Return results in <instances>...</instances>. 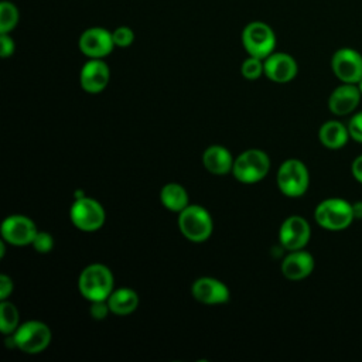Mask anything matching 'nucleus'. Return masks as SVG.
I'll list each match as a JSON object with an SVG mask.
<instances>
[{
	"mask_svg": "<svg viewBox=\"0 0 362 362\" xmlns=\"http://www.w3.org/2000/svg\"><path fill=\"white\" fill-rule=\"evenodd\" d=\"M315 222L327 230L339 232L351 226L355 221L352 204L342 198H327L314 211Z\"/></svg>",
	"mask_w": 362,
	"mask_h": 362,
	"instance_id": "obj_1",
	"label": "nucleus"
},
{
	"mask_svg": "<svg viewBox=\"0 0 362 362\" xmlns=\"http://www.w3.org/2000/svg\"><path fill=\"white\" fill-rule=\"evenodd\" d=\"M78 287L89 301H105L113 291L112 272L103 264H90L81 273Z\"/></svg>",
	"mask_w": 362,
	"mask_h": 362,
	"instance_id": "obj_2",
	"label": "nucleus"
},
{
	"mask_svg": "<svg viewBox=\"0 0 362 362\" xmlns=\"http://www.w3.org/2000/svg\"><path fill=\"white\" fill-rule=\"evenodd\" d=\"M242 45L249 55L264 59L274 52L276 34L267 23L250 21L242 30Z\"/></svg>",
	"mask_w": 362,
	"mask_h": 362,
	"instance_id": "obj_3",
	"label": "nucleus"
},
{
	"mask_svg": "<svg viewBox=\"0 0 362 362\" xmlns=\"http://www.w3.org/2000/svg\"><path fill=\"white\" fill-rule=\"evenodd\" d=\"M270 168V160L262 150H246L235 161L232 173L243 184H253L266 177Z\"/></svg>",
	"mask_w": 362,
	"mask_h": 362,
	"instance_id": "obj_4",
	"label": "nucleus"
},
{
	"mask_svg": "<svg viewBox=\"0 0 362 362\" xmlns=\"http://www.w3.org/2000/svg\"><path fill=\"white\" fill-rule=\"evenodd\" d=\"M310 184L308 170L303 161L297 158L286 160L277 171L279 189L291 198L304 195Z\"/></svg>",
	"mask_w": 362,
	"mask_h": 362,
	"instance_id": "obj_5",
	"label": "nucleus"
},
{
	"mask_svg": "<svg viewBox=\"0 0 362 362\" xmlns=\"http://www.w3.org/2000/svg\"><path fill=\"white\" fill-rule=\"evenodd\" d=\"M178 228L188 240L204 242L212 233V219L202 206L188 205L180 212Z\"/></svg>",
	"mask_w": 362,
	"mask_h": 362,
	"instance_id": "obj_6",
	"label": "nucleus"
},
{
	"mask_svg": "<svg viewBox=\"0 0 362 362\" xmlns=\"http://www.w3.org/2000/svg\"><path fill=\"white\" fill-rule=\"evenodd\" d=\"M51 341L49 328L41 321H27L17 327L13 335V345L27 354L44 351Z\"/></svg>",
	"mask_w": 362,
	"mask_h": 362,
	"instance_id": "obj_7",
	"label": "nucleus"
},
{
	"mask_svg": "<svg viewBox=\"0 0 362 362\" xmlns=\"http://www.w3.org/2000/svg\"><path fill=\"white\" fill-rule=\"evenodd\" d=\"M331 69L342 83H358L362 79V55L354 48H339L332 54Z\"/></svg>",
	"mask_w": 362,
	"mask_h": 362,
	"instance_id": "obj_8",
	"label": "nucleus"
},
{
	"mask_svg": "<svg viewBox=\"0 0 362 362\" xmlns=\"http://www.w3.org/2000/svg\"><path fill=\"white\" fill-rule=\"evenodd\" d=\"M71 221L78 229L93 232L102 228L105 222V209L98 201L82 197L71 206Z\"/></svg>",
	"mask_w": 362,
	"mask_h": 362,
	"instance_id": "obj_9",
	"label": "nucleus"
},
{
	"mask_svg": "<svg viewBox=\"0 0 362 362\" xmlns=\"http://www.w3.org/2000/svg\"><path fill=\"white\" fill-rule=\"evenodd\" d=\"M79 49L88 58H103L113 51L115 42L112 31L105 27H89L86 28L79 40Z\"/></svg>",
	"mask_w": 362,
	"mask_h": 362,
	"instance_id": "obj_10",
	"label": "nucleus"
},
{
	"mask_svg": "<svg viewBox=\"0 0 362 362\" xmlns=\"http://www.w3.org/2000/svg\"><path fill=\"white\" fill-rule=\"evenodd\" d=\"M311 236V228L308 222L298 215L288 216L280 226L279 239L284 249L298 250L303 249Z\"/></svg>",
	"mask_w": 362,
	"mask_h": 362,
	"instance_id": "obj_11",
	"label": "nucleus"
},
{
	"mask_svg": "<svg viewBox=\"0 0 362 362\" xmlns=\"http://www.w3.org/2000/svg\"><path fill=\"white\" fill-rule=\"evenodd\" d=\"M35 233L34 222L24 215H11L1 223L3 239L16 246L33 243Z\"/></svg>",
	"mask_w": 362,
	"mask_h": 362,
	"instance_id": "obj_12",
	"label": "nucleus"
},
{
	"mask_svg": "<svg viewBox=\"0 0 362 362\" xmlns=\"http://www.w3.org/2000/svg\"><path fill=\"white\" fill-rule=\"evenodd\" d=\"M264 75L277 83H287L297 75L298 66L296 59L287 52H272L263 59Z\"/></svg>",
	"mask_w": 362,
	"mask_h": 362,
	"instance_id": "obj_13",
	"label": "nucleus"
},
{
	"mask_svg": "<svg viewBox=\"0 0 362 362\" xmlns=\"http://www.w3.org/2000/svg\"><path fill=\"white\" fill-rule=\"evenodd\" d=\"M109 76H110L109 66L103 59L89 58V61L85 62L81 69L79 82L85 92L99 93L106 88L109 82Z\"/></svg>",
	"mask_w": 362,
	"mask_h": 362,
	"instance_id": "obj_14",
	"label": "nucleus"
},
{
	"mask_svg": "<svg viewBox=\"0 0 362 362\" xmlns=\"http://www.w3.org/2000/svg\"><path fill=\"white\" fill-rule=\"evenodd\" d=\"M362 95L356 83H342L337 86L328 98V109L335 116H348L356 110Z\"/></svg>",
	"mask_w": 362,
	"mask_h": 362,
	"instance_id": "obj_15",
	"label": "nucleus"
},
{
	"mask_svg": "<svg viewBox=\"0 0 362 362\" xmlns=\"http://www.w3.org/2000/svg\"><path fill=\"white\" fill-rule=\"evenodd\" d=\"M192 296L204 304H222L228 301L229 290L216 279L201 277L192 284Z\"/></svg>",
	"mask_w": 362,
	"mask_h": 362,
	"instance_id": "obj_16",
	"label": "nucleus"
},
{
	"mask_svg": "<svg viewBox=\"0 0 362 362\" xmlns=\"http://www.w3.org/2000/svg\"><path fill=\"white\" fill-rule=\"evenodd\" d=\"M314 270V257L303 250H291L288 256L284 257L281 263V273L288 280H301L310 276Z\"/></svg>",
	"mask_w": 362,
	"mask_h": 362,
	"instance_id": "obj_17",
	"label": "nucleus"
},
{
	"mask_svg": "<svg viewBox=\"0 0 362 362\" xmlns=\"http://www.w3.org/2000/svg\"><path fill=\"white\" fill-rule=\"evenodd\" d=\"M318 139L324 147L329 150H339L348 143L351 136L346 124L339 120H328L321 124Z\"/></svg>",
	"mask_w": 362,
	"mask_h": 362,
	"instance_id": "obj_18",
	"label": "nucleus"
},
{
	"mask_svg": "<svg viewBox=\"0 0 362 362\" xmlns=\"http://www.w3.org/2000/svg\"><path fill=\"white\" fill-rule=\"evenodd\" d=\"M202 163L209 173L216 175L226 174L233 167V160L229 150L222 146H209L202 154Z\"/></svg>",
	"mask_w": 362,
	"mask_h": 362,
	"instance_id": "obj_19",
	"label": "nucleus"
},
{
	"mask_svg": "<svg viewBox=\"0 0 362 362\" xmlns=\"http://www.w3.org/2000/svg\"><path fill=\"white\" fill-rule=\"evenodd\" d=\"M107 305L112 313L126 315L133 313L139 305V297L132 288H119L107 297Z\"/></svg>",
	"mask_w": 362,
	"mask_h": 362,
	"instance_id": "obj_20",
	"label": "nucleus"
},
{
	"mask_svg": "<svg viewBox=\"0 0 362 362\" xmlns=\"http://www.w3.org/2000/svg\"><path fill=\"white\" fill-rule=\"evenodd\" d=\"M160 199L163 205L174 212H181L184 208L188 206V195L184 187L175 182H170L163 187L160 192Z\"/></svg>",
	"mask_w": 362,
	"mask_h": 362,
	"instance_id": "obj_21",
	"label": "nucleus"
},
{
	"mask_svg": "<svg viewBox=\"0 0 362 362\" xmlns=\"http://www.w3.org/2000/svg\"><path fill=\"white\" fill-rule=\"evenodd\" d=\"M20 11L13 1H0V33L10 34L18 24Z\"/></svg>",
	"mask_w": 362,
	"mask_h": 362,
	"instance_id": "obj_22",
	"label": "nucleus"
},
{
	"mask_svg": "<svg viewBox=\"0 0 362 362\" xmlns=\"http://www.w3.org/2000/svg\"><path fill=\"white\" fill-rule=\"evenodd\" d=\"M18 327V311L11 303L0 304V331L3 334L14 332Z\"/></svg>",
	"mask_w": 362,
	"mask_h": 362,
	"instance_id": "obj_23",
	"label": "nucleus"
},
{
	"mask_svg": "<svg viewBox=\"0 0 362 362\" xmlns=\"http://www.w3.org/2000/svg\"><path fill=\"white\" fill-rule=\"evenodd\" d=\"M240 71H242V75H243L246 79L255 81V79H257L262 74H264V64H263V59L249 55V57L242 62Z\"/></svg>",
	"mask_w": 362,
	"mask_h": 362,
	"instance_id": "obj_24",
	"label": "nucleus"
},
{
	"mask_svg": "<svg viewBox=\"0 0 362 362\" xmlns=\"http://www.w3.org/2000/svg\"><path fill=\"white\" fill-rule=\"evenodd\" d=\"M115 47L126 48L130 47L134 41V31L127 25H119L112 31Z\"/></svg>",
	"mask_w": 362,
	"mask_h": 362,
	"instance_id": "obj_25",
	"label": "nucleus"
},
{
	"mask_svg": "<svg viewBox=\"0 0 362 362\" xmlns=\"http://www.w3.org/2000/svg\"><path fill=\"white\" fill-rule=\"evenodd\" d=\"M346 126H348V132H349L351 139L354 141L362 143V110L354 113Z\"/></svg>",
	"mask_w": 362,
	"mask_h": 362,
	"instance_id": "obj_26",
	"label": "nucleus"
},
{
	"mask_svg": "<svg viewBox=\"0 0 362 362\" xmlns=\"http://www.w3.org/2000/svg\"><path fill=\"white\" fill-rule=\"evenodd\" d=\"M34 246V249L40 253H47L52 249L54 246V240L52 236L47 232H37L34 236V240L31 243Z\"/></svg>",
	"mask_w": 362,
	"mask_h": 362,
	"instance_id": "obj_27",
	"label": "nucleus"
},
{
	"mask_svg": "<svg viewBox=\"0 0 362 362\" xmlns=\"http://www.w3.org/2000/svg\"><path fill=\"white\" fill-rule=\"evenodd\" d=\"M16 44L14 40L10 34L7 33H0V55L1 58H8L14 54Z\"/></svg>",
	"mask_w": 362,
	"mask_h": 362,
	"instance_id": "obj_28",
	"label": "nucleus"
},
{
	"mask_svg": "<svg viewBox=\"0 0 362 362\" xmlns=\"http://www.w3.org/2000/svg\"><path fill=\"white\" fill-rule=\"evenodd\" d=\"M109 311V305L105 304L103 301H92V305L89 308V313L95 320H103Z\"/></svg>",
	"mask_w": 362,
	"mask_h": 362,
	"instance_id": "obj_29",
	"label": "nucleus"
},
{
	"mask_svg": "<svg viewBox=\"0 0 362 362\" xmlns=\"http://www.w3.org/2000/svg\"><path fill=\"white\" fill-rule=\"evenodd\" d=\"M13 291V281L6 274L0 276V298H7Z\"/></svg>",
	"mask_w": 362,
	"mask_h": 362,
	"instance_id": "obj_30",
	"label": "nucleus"
},
{
	"mask_svg": "<svg viewBox=\"0 0 362 362\" xmlns=\"http://www.w3.org/2000/svg\"><path fill=\"white\" fill-rule=\"evenodd\" d=\"M351 174L355 181L362 184V154L355 157L354 161L351 163Z\"/></svg>",
	"mask_w": 362,
	"mask_h": 362,
	"instance_id": "obj_31",
	"label": "nucleus"
},
{
	"mask_svg": "<svg viewBox=\"0 0 362 362\" xmlns=\"http://www.w3.org/2000/svg\"><path fill=\"white\" fill-rule=\"evenodd\" d=\"M352 209H354L355 219H362V201L352 202Z\"/></svg>",
	"mask_w": 362,
	"mask_h": 362,
	"instance_id": "obj_32",
	"label": "nucleus"
},
{
	"mask_svg": "<svg viewBox=\"0 0 362 362\" xmlns=\"http://www.w3.org/2000/svg\"><path fill=\"white\" fill-rule=\"evenodd\" d=\"M356 86H358V89H359V92H361V95H362V79L356 83Z\"/></svg>",
	"mask_w": 362,
	"mask_h": 362,
	"instance_id": "obj_33",
	"label": "nucleus"
}]
</instances>
